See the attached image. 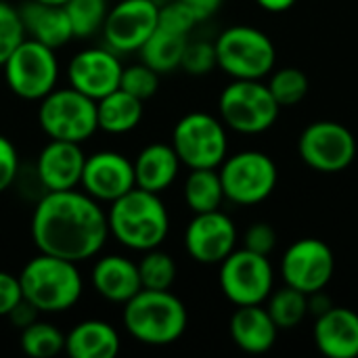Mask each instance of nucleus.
Returning <instances> with one entry per match:
<instances>
[{
    "mask_svg": "<svg viewBox=\"0 0 358 358\" xmlns=\"http://www.w3.org/2000/svg\"><path fill=\"white\" fill-rule=\"evenodd\" d=\"M107 237V212L84 191H46L34 208L31 239L40 254L80 264L94 258Z\"/></svg>",
    "mask_w": 358,
    "mask_h": 358,
    "instance_id": "obj_1",
    "label": "nucleus"
},
{
    "mask_svg": "<svg viewBox=\"0 0 358 358\" xmlns=\"http://www.w3.org/2000/svg\"><path fill=\"white\" fill-rule=\"evenodd\" d=\"M107 224L109 235H113L117 243L134 252H147L166 241L170 216L157 193L134 187L109 203Z\"/></svg>",
    "mask_w": 358,
    "mask_h": 358,
    "instance_id": "obj_2",
    "label": "nucleus"
},
{
    "mask_svg": "<svg viewBox=\"0 0 358 358\" xmlns=\"http://www.w3.org/2000/svg\"><path fill=\"white\" fill-rule=\"evenodd\" d=\"M124 327L145 346H170L187 329L189 315L180 298L170 289H141L124 304Z\"/></svg>",
    "mask_w": 358,
    "mask_h": 358,
    "instance_id": "obj_3",
    "label": "nucleus"
},
{
    "mask_svg": "<svg viewBox=\"0 0 358 358\" xmlns=\"http://www.w3.org/2000/svg\"><path fill=\"white\" fill-rule=\"evenodd\" d=\"M27 300L38 313L57 315L73 308L84 292V281L76 262L38 254L17 275Z\"/></svg>",
    "mask_w": 358,
    "mask_h": 358,
    "instance_id": "obj_4",
    "label": "nucleus"
},
{
    "mask_svg": "<svg viewBox=\"0 0 358 358\" xmlns=\"http://www.w3.org/2000/svg\"><path fill=\"white\" fill-rule=\"evenodd\" d=\"M214 48L216 65L231 80H262L275 69V44L258 27H227L214 42Z\"/></svg>",
    "mask_w": 358,
    "mask_h": 358,
    "instance_id": "obj_5",
    "label": "nucleus"
},
{
    "mask_svg": "<svg viewBox=\"0 0 358 358\" xmlns=\"http://www.w3.org/2000/svg\"><path fill=\"white\" fill-rule=\"evenodd\" d=\"M279 103L262 80H233L218 96V113L239 134H260L277 124Z\"/></svg>",
    "mask_w": 358,
    "mask_h": 358,
    "instance_id": "obj_6",
    "label": "nucleus"
},
{
    "mask_svg": "<svg viewBox=\"0 0 358 358\" xmlns=\"http://www.w3.org/2000/svg\"><path fill=\"white\" fill-rule=\"evenodd\" d=\"M38 124L52 141L84 143L96 130V101L78 92L76 88H55L38 107Z\"/></svg>",
    "mask_w": 358,
    "mask_h": 358,
    "instance_id": "obj_7",
    "label": "nucleus"
},
{
    "mask_svg": "<svg viewBox=\"0 0 358 358\" xmlns=\"http://www.w3.org/2000/svg\"><path fill=\"white\" fill-rule=\"evenodd\" d=\"M8 90L23 101H40L57 88L59 61L55 48L23 38V42L8 55L2 65Z\"/></svg>",
    "mask_w": 358,
    "mask_h": 358,
    "instance_id": "obj_8",
    "label": "nucleus"
},
{
    "mask_svg": "<svg viewBox=\"0 0 358 358\" xmlns=\"http://www.w3.org/2000/svg\"><path fill=\"white\" fill-rule=\"evenodd\" d=\"M170 145L174 147L180 164L189 170L220 168L229 153L227 126L210 113L193 111L176 122Z\"/></svg>",
    "mask_w": 358,
    "mask_h": 358,
    "instance_id": "obj_9",
    "label": "nucleus"
},
{
    "mask_svg": "<svg viewBox=\"0 0 358 358\" xmlns=\"http://www.w3.org/2000/svg\"><path fill=\"white\" fill-rule=\"evenodd\" d=\"M220 180L224 189V199L237 206L262 203L277 187L279 172L273 157L262 151H239L227 155L220 164Z\"/></svg>",
    "mask_w": 358,
    "mask_h": 358,
    "instance_id": "obj_10",
    "label": "nucleus"
},
{
    "mask_svg": "<svg viewBox=\"0 0 358 358\" xmlns=\"http://www.w3.org/2000/svg\"><path fill=\"white\" fill-rule=\"evenodd\" d=\"M218 283L224 298L235 306L264 304L275 289V271L268 256L241 248L220 262Z\"/></svg>",
    "mask_w": 358,
    "mask_h": 358,
    "instance_id": "obj_11",
    "label": "nucleus"
},
{
    "mask_svg": "<svg viewBox=\"0 0 358 358\" xmlns=\"http://www.w3.org/2000/svg\"><path fill=\"white\" fill-rule=\"evenodd\" d=\"M298 153L308 168L334 174L355 162L357 138L344 124L321 120L304 128L298 138Z\"/></svg>",
    "mask_w": 358,
    "mask_h": 358,
    "instance_id": "obj_12",
    "label": "nucleus"
},
{
    "mask_svg": "<svg viewBox=\"0 0 358 358\" xmlns=\"http://www.w3.org/2000/svg\"><path fill=\"white\" fill-rule=\"evenodd\" d=\"M334 252L325 241L317 237L298 239L285 250L281 258V277L285 285H292L306 296L325 289L334 279Z\"/></svg>",
    "mask_w": 358,
    "mask_h": 358,
    "instance_id": "obj_13",
    "label": "nucleus"
},
{
    "mask_svg": "<svg viewBox=\"0 0 358 358\" xmlns=\"http://www.w3.org/2000/svg\"><path fill=\"white\" fill-rule=\"evenodd\" d=\"M159 6L153 0H122L107 10L103 23L105 46L117 55L138 52L157 29Z\"/></svg>",
    "mask_w": 358,
    "mask_h": 358,
    "instance_id": "obj_14",
    "label": "nucleus"
},
{
    "mask_svg": "<svg viewBox=\"0 0 358 358\" xmlns=\"http://www.w3.org/2000/svg\"><path fill=\"white\" fill-rule=\"evenodd\" d=\"M122 69L124 65L117 52L107 46H90L71 57L67 65V80L71 88L92 101H99L120 88Z\"/></svg>",
    "mask_w": 358,
    "mask_h": 358,
    "instance_id": "obj_15",
    "label": "nucleus"
},
{
    "mask_svg": "<svg viewBox=\"0 0 358 358\" xmlns=\"http://www.w3.org/2000/svg\"><path fill=\"white\" fill-rule=\"evenodd\" d=\"M237 245V227L220 210L201 212L185 229V250L199 264H220Z\"/></svg>",
    "mask_w": 358,
    "mask_h": 358,
    "instance_id": "obj_16",
    "label": "nucleus"
},
{
    "mask_svg": "<svg viewBox=\"0 0 358 358\" xmlns=\"http://www.w3.org/2000/svg\"><path fill=\"white\" fill-rule=\"evenodd\" d=\"M80 187L99 203H111L134 189V166L117 151H96L86 155Z\"/></svg>",
    "mask_w": 358,
    "mask_h": 358,
    "instance_id": "obj_17",
    "label": "nucleus"
},
{
    "mask_svg": "<svg viewBox=\"0 0 358 358\" xmlns=\"http://www.w3.org/2000/svg\"><path fill=\"white\" fill-rule=\"evenodd\" d=\"M84 162L80 143L50 138L36 159V176L44 191H69L80 187Z\"/></svg>",
    "mask_w": 358,
    "mask_h": 358,
    "instance_id": "obj_18",
    "label": "nucleus"
},
{
    "mask_svg": "<svg viewBox=\"0 0 358 358\" xmlns=\"http://www.w3.org/2000/svg\"><path fill=\"white\" fill-rule=\"evenodd\" d=\"M315 344L327 358L358 357V313L344 306H331L315 321Z\"/></svg>",
    "mask_w": 358,
    "mask_h": 358,
    "instance_id": "obj_19",
    "label": "nucleus"
},
{
    "mask_svg": "<svg viewBox=\"0 0 358 358\" xmlns=\"http://www.w3.org/2000/svg\"><path fill=\"white\" fill-rule=\"evenodd\" d=\"M90 283L101 298L113 304H126L143 289L138 264L120 254L101 256L92 266Z\"/></svg>",
    "mask_w": 358,
    "mask_h": 358,
    "instance_id": "obj_20",
    "label": "nucleus"
},
{
    "mask_svg": "<svg viewBox=\"0 0 358 358\" xmlns=\"http://www.w3.org/2000/svg\"><path fill=\"white\" fill-rule=\"evenodd\" d=\"M231 338L237 348L248 355H264L268 352L279 336V327L271 319L266 306H237L229 323Z\"/></svg>",
    "mask_w": 358,
    "mask_h": 358,
    "instance_id": "obj_21",
    "label": "nucleus"
},
{
    "mask_svg": "<svg viewBox=\"0 0 358 358\" xmlns=\"http://www.w3.org/2000/svg\"><path fill=\"white\" fill-rule=\"evenodd\" d=\"M17 8H19V17H21L23 29H25V36L46 44L55 50L73 38L69 19H67V13L63 6L46 4L40 0H25Z\"/></svg>",
    "mask_w": 358,
    "mask_h": 358,
    "instance_id": "obj_22",
    "label": "nucleus"
},
{
    "mask_svg": "<svg viewBox=\"0 0 358 358\" xmlns=\"http://www.w3.org/2000/svg\"><path fill=\"white\" fill-rule=\"evenodd\" d=\"M132 166H134V187L159 195L172 187L182 164L172 145L151 143L145 149H141Z\"/></svg>",
    "mask_w": 358,
    "mask_h": 358,
    "instance_id": "obj_23",
    "label": "nucleus"
},
{
    "mask_svg": "<svg viewBox=\"0 0 358 358\" xmlns=\"http://www.w3.org/2000/svg\"><path fill=\"white\" fill-rule=\"evenodd\" d=\"M63 352L69 358H113L120 352V336L107 321H80L65 336Z\"/></svg>",
    "mask_w": 358,
    "mask_h": 358,
    "instance_id": "obj_24",
    "label": "nucleus"
},
{
    "mask_svg": "<svg viewBox=\"0 0 358 358\" xmlns=\"http://www.w3.org/2000/svg\"><path fill=\"white\" fill-rule=\"evenodd\" d=\"M143 120V101L117 88L96 101L99 130L107 134H126Z\"/></svg>",
    "mask_w": 358,
    "mask_h": 358,
    "instance_id": "obj_25",
    "label": "nucleus"
},
{
    "mask_svg": "<svg viewBox=\"0 0 358 358\" xmlns=\"http://www.w3.org/2000/svg\"><path fill=\"white\" fill-rule=\"evenodd\" d=\"M187 42H189V36L157 27L149 36V40L141 46L138 55H141V61L149 65L153 71L168 73L180 67V59H182Z\"/></svg>",
    "mask_w": 358,
    "mask_h": 358,
    "instance_id": "obj_26",
    "label": "nucleus"
},
{
    "mask_svg": "<svg viewBox=\"0 0 358 358\" xmlns=\"http://www.w3.org/2000/svg\"><path fill=\"white\" fill-rule=\"evenodd\" d=\"M185 203L193 214L220 210L224 201L222 180L216 168H195L189 172L182 189Z\"/></svg>",
    "mask_w": 358,
    "mask_h": 358,
    "instance_id": "obj_27",
    "label": "nucleus"
},
{
    "mask_svg": "<svg viewBox=\"0 0 358 358\" xmlns=\"http://www.w3.org/2000/svg\"><path fill=\"white\" fill-rule=\"evenodd\" d=\"M266 302V310L279 327V331L298 327L308 315V296L292 285L273 289Z\"/></svg>",
    "mask_w": 358,
    "mask_h": 358,
    "instance_id": "obj_28",
    "label": "nucleus"
},
{
    "mask_svg": "<svg viewBox=\"0 0 358 358\" xmlns=\"http://www.w3.org/2000/svg\"><path fill=\"white\" fill-rule=\"evenodd\" d=\"M65 336L48 321H34L21 329V350L31 358H50L63 352Z\"/></svg>",
    "mask_w": 358,
    "mask_h": 358,
    "instance_id": "obj_29",
    "label": "nucleus"
},
{
    "mask_svg": "<svg viewBox=\"0 0 358 358\" xmlns=\"http://www.w3.org/2000/svg\"><path fill=\"white\" fill-rule=\"evenodd\" d=\"M73 38H90L103 29L109 4L107 0H67L63 4Z\"/></svg>",
    "mask_w": 358,
    "mask_h": 358,
    "instance_id": "obj_30",
    "label": "nucleus"
},
{
    "mask_svg": "<svg viewBox=\"0 0 358 358\" xmlns=\"http://www.w3.org/2000/svg\"><path fill=\"white\" fill-rule=\"evenodd\" d=\"M143 289H170L176 281L178 268L170 254L159 248L143 252V258L136 262Z\"/></svg>",
    "mask_w": 358,
    "mask_h": 358,
    "instance_id": "obj_31",
    "label": "nucleus"
},
{
    "mask_svg": "<svg viewBox=\"0 0 358 358\" xmlns=\"http://www.w3.org/2000/svg\"><path fill=\"white\" fill-rule=\"evenodd\" d=\"M268 90L275 96V101L279 103V107H294L298 105L310 88L308 76L298 69V67H281V69H273L271 71V80H268Z\"/></svg>",
    "mask_w": 358,
    "mask_h": 358,
    "instance_id": "obj_32",
    "label": "nucleus"
},
{
    "mask_svg": "<svg viewBox=\"0 0 358 358\" xmlns=\"http://www.w3.org/2000/svg\"><path fill=\"white\" fill-rule=\"evenodd\" d=\"M120 88L126 90L128 94L141 99V101H147L159 88V73L153 71L143 61L141 63H134V65H128V67L122 69Z\"/></svg>",
    "mask_w": 358,
    "mask_h": 358,
    "instance_id": "obj_33",
    "label": "nucleus"
},
{
    "mask_svg": "<svg viewBox=\"0 0 358 358\" xmlns=\"http://www.w3.org/2000/svg\"><path fill=\"white\" fill-rule=\"evenodd\" d=\"M25 29L19 17V8L0 0V67L8 59V55L23 42Z\"/></svg>",
    "mask_w": 358,
    "mask_h": 358,
    "instance_id": "obj_34",
    "label": "nucleus"
},
{
    "mask_svg": "<svg viewBox=\"0 0 358 358\" xmlns=\"http://www.w3.org/2000/svg\"><path fill=\"white\" fill-rule=\"evenodd\" d=\"M197 23H199L197 17L193 15V10L189 8V4L185 0H168L164 6H159L157 27H162V29L189 36Z\"/></svg>",
    "mask_w": 358,
    "mask_h": 358,
    "instance_id": "obj_35",
    "label": "nucleus"
},
{
    "mask_svg": "<svg viewBox=\"0 0 358 358\" xmlns=\"http://www.w3.org/2000/svg\"><path fill=\"white\" fill-rule=\"evenodd\" d=\"M180 67L189 73V76H206L210 73L216 65V48L214 44L206 42V40H197V42H187L182 59H180Z\"/></svg>",
    "mask_w": 358,
    "mask_h": 358,
    "instance_id": "obj_36",
    "label": "nucleus"
},
{
    "mask_svg": "<svg viewBox=\"0 0 358 358\" xmlns=\"http://www.w3.org/2000/svg\"><path fill=\"white\" fill-rule=\"evenodd\" d=\"M243 248L262 256H271L277 248V231L268 222H254L243 235Z\"/></svg>",
    "mask_w": 358,
    "mask_h": 358,
    "instance_id": "obj_37",
    "label": "nucleus"
},
{
    "mask_svg": "<svg viewBox=\"0 0 358 358\" xmlns=\"http://www.w3.org/2000/svg\"><path fill=\"white\" fill-rule=\"evenodd\" d=\"M19 174V153L6 136L0 134V193H4Z\"/></svg>",
    "mask_w": 358,
    "mask_h": 358,
    "instance_id": "obj_38",
    "label": "nucleus"
},
{
    "mask_svg": "<svg viewBox=\"0 0 358 358\" xmlns=\"http://www.w3.org/2000/svg\"><path fill=\"white\" fill-rule=\"evenodd\" d=\"M23 300L21 283L17 275L0 271V317H8V313Z\"/></svg>",
    "mask_w": 358,
    "mask_h": 358,
    "instance_id": "obj_39",
    "label": "nucleus"
},
{
    "mask_svg": "<svg viewBox=\"0 0 358 358\" xmlns=\"http://www.w3.org/2000/svg\"><path fill=\"white\" fill-rule=\"evenodd\" d=\"M17 329H25L27 325H31L36 319H38V310L27 302V300H21L10 313H8V317H6Z\"/></svg>",
    "mask_w": 358,
    "mask_h": 358,
    "instance_id": "obj_40",
    "label": "nucleus"
},
{
    "mask_svg": "<svg viewBox=\"0 0 358 358\" xmlns=\"http://www.w3.org/2000/svg\"><path fill=\"white\" fill-rule=\"evenodd\" d=\"M189 4V8L193 10V15L197 17V21H206L212 15L218 13V8L222 6V0H185Z\"/></svg>",
    "mask_w": 358,
    "mask_h": 358,
    "instance_id": "obj_41",
    "label": "nucleus"
},
{
    "mask_svg": "<svg viewBox=\"0 0 358 358\" xmlns=\"http://www.w3.org/2000/svg\"><path fill=\"white\" fill-rule=\"evenodd\" d=\"M258 6H262L268 13H285L289 10L298 0H256Z\"/></svg>",
    "mask_w": 358,
    "mask_h": 358,
    "instance_id": "obj_42",
    "label": "nucleus"
},
{
    "mask_svg": "<svg viewBox=\"0 0 358 358\" xmlns=\"http://www.w3.org/2000/svg\"><path fill=\"white\" fill-rule=\"evenodd\" d=\"M40 2H46V4H57V6H63L67 0H40Z\"/></svg>",
    "mask_w": 358,
    "mask_h": 358,
    "instance_id": "obj_43",
    "label": "nucleus"
}]
</instances>
